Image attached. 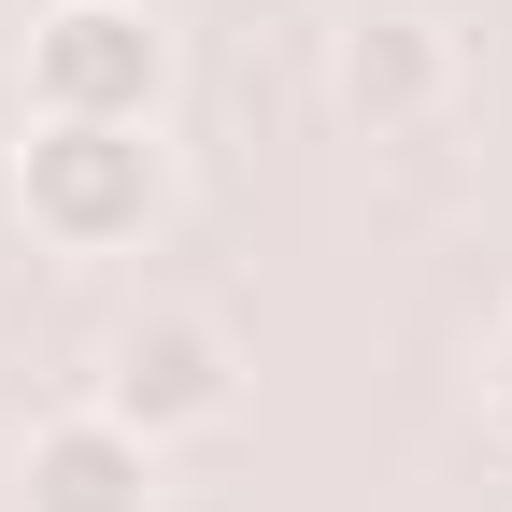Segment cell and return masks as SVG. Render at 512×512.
<instances>
[{
  "label": "cell",
  "mask_w": 512,
  "mask_h": 512,
  "mask_svg": "<svg viewBox=\"0 0 512 512\" xmlns=\"http://www.w3.org/2000/svg\"><path fill=\"white\" fill-rule=\"evenodd\" d=\"M143 214H157L143 128H114V114H43V143H29V228H43V242H128Z\"/></svg>",
  "instance_id": "6da1fadb"
},
{
  "label": "cell",
  "mask_w": 512,
  "mask_h": 512,
  "mask_svg": "<svg viewBox=\"0 0 512 512\" xmlns=\"http://www.w3.org/2000/svg\"><path fill=\"white\" fill-rule=\"evenodd\" d=\"M29 86H43V114L143 128V100H157V29L128 15V0H57V15L29 29Z\"/></svg>",
  "instance_id": "7a4b0ae2"
},
{
  "label": "cell",
  "mask_w": 512,
  "mask_h": 512,
  "mask_svg": "<svg viewBox=\"0 0 512 512\" xmlns=\"http://www.w3.org/2000/svg\"><path fill=\"white\" fill-rule=\"evenodd\" d=\"M200 413H228V342L200 328V313H157V328H128V356H114V427H200Z\"/></svg>",
  "instance_id": "3957f363"
},
{
  "label": "cell",
  "mask_w": 512,
  "mask_h": 512,
  "mask_svg": "<svg viewBox=\"0 0 512 512\" xmlns=\"http://www.w3.org/2000/svg\"><path fill=\"white\" fill-rule=\"evenodd\" d=\"M143 427H114V413H72V427H43L29 441V512H143Z\"/></svg>",
  "instance_id": "277c9868"
},
{
  "label": "cell",
  "mask_w": 512,
  "mask_h": 512,
  "mask_svg": "<svg viewBox=\"0 0 512 512\" xmlns=\"http://www.w3.org/2000/svg\"><path fill=\"white\" fill-rule=\"evenodd\" d=\"M427 86H441V43H427L413 15L370 29V43H342V100H356V114H413Z\"/></svg>",
  "instance_id": "5b68a950"
},
{
  "label": "cell",
  "mask_w": 512,
  "mask_h": 512,
  "mask_svg": "<svg viewBox=\"0 0 512 512\" xmlns=\"http://www.w3.org/2000/svg\"><path fill=\"white\" fill-rule=\"evenodd\" d=\"M498 413H512V328H498Z\"/></svg>",
  "instance_id": "8992f818"
}]
</instances>
